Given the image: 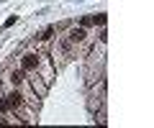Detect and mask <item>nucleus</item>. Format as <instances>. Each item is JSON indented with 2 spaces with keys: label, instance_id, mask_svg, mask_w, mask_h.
Listing matches in <instances>:
<instances>
[{
  "label": "nucleus",
  "instance_id": "1",
  "mask_svg": "<svg viewBox=\"0 0 154 128\" xmlns=\"http://www.w3.org/2000/svg\"><path fill=\"white\" fill-rule=\"evenodd\" d=\"M62 39H64L67 44L77 51L80 46H85V44L90 41V34H88V28H82V26H69V28H67V34L62 36Z\"/></svg>",
  "mask_w": 154,
  "mask_h": 128
},
{
  "label": "nucleus",
  "instance_id": "2",
  "mask_svg": "<svg viewBox=\"0 0 154 128\" xmlns=\"http://www.w3.org/2000/svg\"><path fill=\"white\" fill-rule=\"evenodd\" d=\"M41 51H23L21 56H18V69H23L26 74H31V72H36V67H38V61H41Z\"/></svg>",
  "mask_w": 154,
  "mask_h": 128
},
{
  "label": "nucleus",
  "instance_id": "3",
  "mask_svg": "<svg viewBox=\"0 0 154 128\" xmlns=\"http://www.w3.org/2000/svg\"><path fill=\"white\" fill-rule=\"evenodd\" d=\"M28 87H31L33 90V92H36L38 95V97H44V95L46 92H49V82H44V79H41V77H38V74L36 72H31V74H28Z\"/></svg>",
  "mask_w": 154,
  "mask_h": 128
},
{
  "label": "nucleus",
  "instance_id": "4",
  "mask_svg": "<svg viewBox=\"0 0 154 128\" xmlns=\"http://www.w3.org/2000/svg\"><path fill=\"white\" fill-rule=\"evenodd\" d=\"M54 34H57V26H49V28L41 31V36H36V41H51V39H54Z\"/></svg>",
  "mask_w": 154,
  "mask_h": 128
},
{
  "label": "nucleus",
  "instance_id": "5",
  "mask_svg": "<svg viewBox=\"0 0 154 128\" xmlns=\"http://www.w3.org/2000/svg\"><path fill=\"white\" fill-rule=\"evenodd\" d=\"M16 23H18V16H11L5 23H3V31H5V28H11V26H16Z\"/></svg>",
  "mask_w": 154,
  "mask_h": 128
}]
</instances>
